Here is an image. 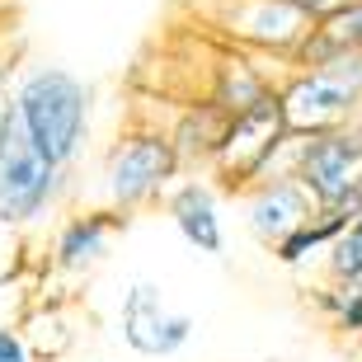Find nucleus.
<instances>
[{"label": "nucleus", "mask_w": 362, "mask_h": 362, "mask_svg": "<svg viewBox=\"0 0 362 362\" xmlns=\"http://www.w3.org/2000/svg\"><path fill=\"white\" fill-rule=\"evenodd\" d=\"M66 170L33 141L14 94L0 108V226L28 230L52 212L66 193Z\"/></svg>", "instance_id": "f257e3e1"}, {"label": "nucleus", "mask_w": 362, "mask_h": 362, "mask_svg": "<svg viewBox=\"0 0 362 362\" xmlns=\"http://www.w3.org/2000/svg\"><path fill=\"white\" fill-rule=\"evenodd\" d=\"M14 104L28 132L57 165H76L90 136V85L66 66H33L14 85Z\"/></svg>", "instance_id": "f03ea898"}, {"label": "nucleus", "mask_w": 362, "mask_h": 362, "mask_svg": "<svg viewBox=\"0 0 362 362\" xmlns=\"http://www.w3.org/2000/svg\"><path fill=\"white\" fill-rule=\"evenodd\" d=\"M292 160H296V132L287 127L282 94L273 90L269 99H259L255 108L230 118L226 141H221V151L207 170L221 179V188L240 193V188H255L269 175H292Z\"/></svg>", "instance_id": "7ed1b4c3"}, {"label": "nucleus", "mask_w": 362, "mask_h": 362, "mask_svg": "<svg viewBox=\"0 0 362 362\" xmlns=\"http://www.w3.org/2000/svg\"><path fill=\"white\" fill-rule=\"evenodd\" d=\"M282 108H287V127L296 136L310 132H334L349 127L362 113V47L339 52L315 66H296L282 85Z\"/></svg>", "instance_id": "20e7f679"}, {"label": "nucleus", "mask_w": 362, "mask_h": 362, "mask_svg": "<svg viewBox=\"0 0 362 362\" xmlns=\"http://www.w3.org/2000/svg\"><path fill=\"white\" fill-rule=\"evenodd\" d=\"M179 151L170 132H156V127H141V132H122L104 156V198L122 212H136V207H151V202L170 193L179 175Z\"/></svg>", "instance_id": "39448f33"}, {"label": "nucleus", "mask_w": 362, "mask_h": 362, "mask_svg": "<svg viewBox=\"0 0 362 362\" xmlns=\"http://www.w3.org/2000/svg\"><path fill=\"white\" fill-rule=\"evenodd\" d=\"M292 175L310 188V198L320 202V207L344 198V193H353L362 184V122L334 127V132L296 136Z\"/></svg>", "instance_id": "423d86ee"}, {"label": "nucleus", "mask_w": 362, "mask_h": 362, "mask_svg": "<svg viewBox=\"0 0 362 362\" xmlns=\"http://www.w3.org/2000/svg\"><path fill=\"white\" fill-rule=\"evenodd\" d=\"M212 19L240 47L278 52V57H292L301 47V38L315 28V14L301 10L296 0H221V10Z\"/></svg>", "instance_id": "0eeeda50"}, {"label": "nucleus", "mask_w": 362, "mask_h": 362, "mask_svg": "<svg viewBox=\"0 0 362 362\" xmlns=\"http://www.w3.org/2000/svg\"><path fill=\"white\" fill-rule=\"evenodd\" d=\"M122 344L141 358H175L193 339V315L184 310H170L156 282H132L127 296H122Z\"/></svg>", "instance_id": "6e6552de"}, {"label": "nucleus", "mask_w": 362, "mask_h": 362, "mask_svg": "<svg viewBox=\"0 0 362 362\" xmlns=\"http://www.w3.org/2000/svg\"><path fill=\"white\" fill-rule=\"evenodd\" d=\"M118 230H127V212L113 207V202L71 216L66 226L52 235V273H62V278H85L90 269L104 264V255H108V245H113Z\"/></svg>", "instance_id": "1a4fd4ad"}, {"label": "nucleus", "mask_w": 362, "mask_h": 362, "mask_svg": "<svg viewBox=\"0 0 362 362\" xmlns=\"http://www.w3.org/2000/svg\"><path fill=\"white\" fill-rule=\"evenodd\" d=\"M315 207H320V202L310 198V188L296 175H269V179H259V184L250 188V230H255V240L278 245V240H287Z\"/></svg>", "instance_id": "9d476101"}, {"label": "nucleus", "mask_w": 362, "mask_h": 362, "mask_svg": "<svg viewBox=\"0 0 362 362\" xmlns=\"http://www.w3.org/2000/svg\"><path fill=\"white\" fill-rule=\"evenodd\" d=\"M165 212L175 221V230L184 235L198 255H221L226 250V230H221V212H216V188L202 179H184L165 193Z\"/></svg>", "instance_id": "9b49d317"}, {"label": "nucleus", "mask_w": 362, "mask_h": 362, "mask_svg": "<svg viewBox=\"0 0 362 362\" xmlns=\"http://www.w3.org/2000/svg\"><path fill=\"white\" fill-rule=\"evenodd\" d=\"M353 47H362V0H344L339 10L315 19V28L292 52V62L296 66H315V62H329V57L353 52Z\"/></svg>", "instance_id": "f8f14e48"}, {"label": "nucleus", "mask_w": 362, "mask_h": 362, "mask_svg": "<svg viewBox=\"0 0 362 362\" xmlns=\"http://www.w3.org/2000/svg\"><path fill=\"white\" fill-rule=\"evenodd\" d=\"M226 127H230V113L216 99H202V104H193L179 118V127L170 136H175V151L184 165H212L216 151H221V141H226Z\"/></svg>", "instance_id": "ddd939ff"}, {"label": "nucleus", "mask_w": 362, "mask_h": 362, "mask_svg": "<svg viewBox=\"0 0 362 362\" xmlns=\"http://www.w3.org/2000/svg\"><path fill=\"white\" fill-rule=\"evenodd\" d=\"M273 90H278V85H269V76H264L259 66H250L245 57H221L207 99H216V104L235 118V113H245V108H255L259 99H269Z\"/></svg>", "instance_id": "4468645a"}, {"label": "nucleus", "mask_w": 362, "mask_h": 362, "mask_svg": "<svg viewBox=\"0 0 362 362\" xmlns=\"http://www.w3.org/2000/svg\"><path fill=\"white\" fill-rule=\"evenodd\" d=\"M325 278H334V282L362 278V230L358 226H349L329 250H325Z\"/></svg>", "instance_id": "2eb2a0df"}, {"label": "nucleus", "mask_w": 362, "mask_h": 362, "mask_svg": "<svg viewBox=\"0 0 362 362\" xmlns=\"http://www.w3.org/2000/svg\"><path fill=\"white\" fill-rule=\"evenodd\" d=\"M28 344H33V353H42V358H62V353L71 349V329L62 325L57 310H38V315L28 320Z\"/></svg>", "instance_id": "dca6fc26"}, {"label": "nucleus", "mask_w": 362, "mask_h": 362, "mask_svg": "<svg viewBox=\"0 0 362 362\" xmlns=\"http://www.w3.org/2000/svg\"><path fill=\"white\" fill-rule=\"evenodd\" d=\"M38 353H33V344H28V334H19V329H0V362H33Z\"/></svg>", "instance_id": "f3484780"}, {"label": "nucleus", "mask_w": 362, "mask_h": 362, "mask_svg": "<svg viewBox=\"0 0 362 362\" xmlns=\"http://www.w3.org/2000/svg\"><path fill=\"white\" fill-rule=\"evenodd\" d=\"M296 5H301V10H310L315 19H325V14H329V10H339L344 0H296Z\"/></svg>", "instance_id": "a211bd4d"}, {"label": "nucleus", "mask_w": 362, "mask_h": 362, "mask_svg": "<svg viewBox=\"0 0 362 362\" xmlns=\"http://www.w3.org/2000/svg\"><path fill=\"white\" fill-rule=\"evenodd\" d=\"M5 85H10V62L0 57V108H5Z\"/></svg>", "instance_id": "6ab92c4d"}, {"label": "nucleus", "mask_w": 362, "mask_h": 362, "mask_svg": "<svg viewBox=\"0 0 362 362\" xmlns=\"http://www.w3.org/2000/svg\"><path fill=\"white\" fill-rule=\"evenodd\" d=\"M353 226H358V230H362V216H358V221H353Z\"/></svg>", "instance_id": "aec40b11"}]
</instances>
